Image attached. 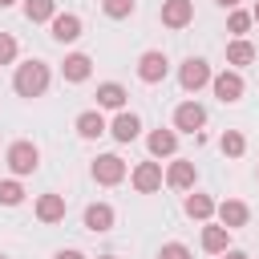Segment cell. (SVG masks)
<instances>
[{"label": "cell", "instance_id": "obj_1", "mask_svg": "<svg viewBox=\"0 0 259 259\" xmlns=\"http://www.w3.org/2000/svg\"><path fill=\"white\" fill-rule=\"evenodd\" d=\"M49 85H53V69H49V61H40V57H28V61H20V65L12 69V93L24 97V101L45 97Z\"/></svg>", "mask_w": 259, "mask_h": 259}, {"label": "cell", "instance_id": "obj_2", "mask_svg": "<svg viewBox=\"0 0 259 259\" xmlns=\"http://www.w3.org/2000/svg\"><path fill=\"white\" fill-rule=\"evenodd\" d=\"M4 162H8L12 178H24V174H36V170H40V150H36V142L20 138V142H12V146H8Z\"/></svg>", "mask_w": 259, "mask_h": 259}, {"label": "cell", "instance_id": "obj_3", "mask_svg": "<svg viewBox=\"0 0 259 259\" xmlns=\"http://www.w3.org/2000/svg\"><path fill=\"white\" fill-rule=\"evenodd\" d=\"M210 93H214L223 105H235V101H243L247 81H243V73H239V69H223V73H214V77H210Z\"/></svg>", "mask_w": 259, "mask_h": 259}, {"label": "cell", "instance_id": "obj_4", "mask_svg": "<svg viewBox=\"0 0 259 259\" xmlns=\"http://www.w3.org/2000/svg\"><path fill=\"white\" fill-rule=\"evenodd\" d=\"M89 174L97 186H117V182H125V158L121 154H97Z\"/></svg>", "mask_w": 259, "mask_h": 259}, {"label": "cell", "instance_id": "obj_5", "mask_svg": "<svg viewBox=\"0 0 259 259\" xmlns=\"http://www.w3.org/2000/svg\"><path fill=\"white\" fill-rule=\"evenodd\" d=\"M130 182H134V190H138V194H158V190H162V182H166L162 162H158V158L138 162V166L130 170Z\"/></svg>", "mask_w": 259, "mask_h": 259}, {"label": "cell", "instance_id": "obj_6", "mask_svg": "<svg viewBox=\"0 0 259 259\" xmlns=\"http://www.w3.org/2000/svg\"><path fill=\"white\" fill-rule=\"evenodd\" d=\"M210 65L202 61V57H186L182 65H178V85L186 89V93H198V89H206L210 85Z\"/></svg>", "mask_w": 259, "mask_h": 259}, {"label": "cell", "instance_id": "obj_7", "mask_svg": "<svg viewBox=\"0 0 259 259\" xmlns=\"http://www.w3.org/2000/svg\"><path fill=\"white\" fill-rule=\"evenodd\" d=\"M166 73H170V57H166L162 49H146V53L138 57V81L158 85V81H166Z\"/></svg>", "mask_w": 259, "mask_h": 259}, {"label": "cell", "instance_id": "obj_8", "mask_svg": "<svg viewBox=\"0 0 259 259\" xmlns=\"http://www.w3.org/2000/svg\"><path fill=\"white\" fill-rule=\"evenodd\" d=\"M81 32H85V24H81L77 12H57V16L49 20V36H53L57 45H73V40H81Z\"/></svg>", "mask_w": 259, "mask_h": 259}, {"label": "cell", "instance_id": "obj_9", "mask_svg": "<svg viewBox=\"0 0 259 259\" xmlns=\"http://www.w3.org/2000/svg\"><path fill=\"white\" fill-rule=\"evenodd\" d=\"M194 182H198V170H194V162L174 154V158H170V166H166V186L186 194V190H194Z\"/></svg>", "mask_w": 259, "mask_h": 259}, {"label": "cell", "instance_id": "obj_10", "mask_svg": "<svg viewBox=\"0 0 259 259\" xmlns=\"http://www.w3.org/2000/svg\"><path fill=\"white\" fill-rule=\"evenodd\" d=\"M202 125H206V109H202L198 101H182V105L174 109V130H178V134H190V138H194Z\"/></svg>", "mask_w": 259, "mask_h": 259}, {"label": "cell", "instance_id": "obj_11", "mask_svg": "<svg viewBox=\"0 0 259 259\" xmlns=\"http://www.w3.org/2000/svg\"><path fill=\"white\" fill-rule=\"evenodd\" d=\"M81 223H85V231H93V235H109L113 223H117V214H113L109 202H89L85 214H81Z\"/></svg>", "mask_w": 259, "mask_h": 259}, {"label": "cell", "instance_id": "obj_12", "mask_svg": "<svg viewBox=\"0 0 259 259\" xmlns=\"http://www.w3.org/2000/svg\"><path fill=\"white\" fill-rule=\"evenodd\" d=\"M182 210H186V219H194V223H210L214 210H219V202H214L210 194H202V190H186Z\"/></svg>", "mask_w": 259, "mask_h": 259}, {"label": "cell", "instance_id": "obj_13", "mask_svg": "<svg viewBox=\"0 0 259 259\" xmlns=\"http://www.w3.org/2000/svg\"><path fill=\"white\" fill-rule=\"evenodd\" d=\"M109 134H113V142L130 146V142L142 134V117H138V113H130V109H117V113H113V121H109Z\"/></svg>", "mask_w": 259, "mask_h": 259}, {"label": "cell", "instance_id": "obj_14", "mask_svg": "<svg viewBox=\"0 0 259 259\" xmlns=\"http://www.w3.org/2000/svg\"><path fill=\"white\" fill-rule=\"evenodd\" d=\"M146 150H150V158H174L178 154V130H150L146 134Z\"/></svg>", "mask_w": 259, "mask_h": 259}, {"label": "cell", "instance_id": "obj_15", "mask_svg": "<svg viewBox=\"0 0 259 259\" xmlns=\"http://www.w3.org/2000/svg\"><path fill=\"white\" fill-rule=\"evenodd\" d=\"M36 219L45 223V227H53V223H65V194H57V190H45L40 198H36Z\"/></svg>", "mask_w": 259, "mask_h": 259}, {"label": "cell", "instance_id": "obj_16", "mask_svg": "<svg viewBox=\"0 0 259 259\" xmlns=\"http://www.w3.org/2000/svg\"><path fill=\"white\" fill-rule=\"evenodd\" d=\"M89 73H93V57H89V53H69V57L61 61V77H65L69 85L89 81Z\"/></svg>", "mask_w": 259, "mask_h": 259}, {"label": "cell", "instance_id": "obj_17", "mask_svg": "<svg viewBox=\"0 0 259 259\" xmlns=\"http://www.w3.org/2000/svg\"><path fill=\"white\" fill-rule=\"evenodd\" d=\"M77 138H85V142H97L101 134H109V121H105V113L101 109H85V113H77Z\"/></svg>", "mask_w": 259, "mask_h": 259}, {"label": "cell", "instance_id": "obj_18", "mask_svg": "<svg viewBox=\"0 0 259 259\" xmlns=\"http://www.w3.org/2000/svg\"><path fill=\"white\" fill-rule=\"evenodd\" d=\"M214 219L223 223V227H247V219H251V206L243 202V198H223L219 202V210H214Z\"/></svg>", "mask_w": 259, "mask_h": 259}, {"label": "cell", "instance_id": "obj_19", "mask_svg": "<svg viewBox=\"0 0 259 259\" xmlns=\"http://www.w3.org/2000/svg\"><path fill=\"white\" fill-rule=\"evenodd\" d=\"M194 20V0H162V24L166 28H186Z\"/></svg>", "mask_w": 259, "mask_h": 259}, {"label": "cell", "instance_id": "obj_20", "mask_svg": "<svg viewBox=\"0 0 259 259\" xmlns=\"http://www.w3.org/2000/svg\"><path fill=\"white\" fill-rule=\"evenodd\" d=\"M198 243H202V251H206V255H223V251L231 247V227H223V223H206Z\"/></svg>", "mask_w": 259, "mask_h": 259}, {"label": "cell", "instance_id": "obj_21", "mask_svg": "<svg viewBox=\"0 0 259 259\" xmlns=\"http://www.w3.org/2000/svg\"><path fill=\"white\" fill-rule=\"evenodd\" d=\"M125 97H130V93H125V85H117V81H101V85H97V109H113V113H117V109H125Z\"/></svg>", "mask_w": 259, "mask_h": 259}, {"label": "cell", "instance_id": "obj_22", "mask_svg": "<svg viewBox=\"0 0 259 259\" xmlns=\"http://www.w3.org/2000/svg\"><path fill=\"white\" fill-rule=\"evenodd\" d=\"M259 53H255V45L247 40V36H231V45H227V65L231 69H243V65H251Z\"/></svg>", "mask_w": 259, "mask_h": 259}, {"label": "cell", "instance_id": "obj_23", "mask_svg": "<svg viewBox=\"0 0 259 259\" xmlns=\"http://www.w3.org/2000/svg\"><path fill=\"white\" fill-rule=\"evenodd\" d=\"M20 4H24V16L32 24H49L57 16V0H20Z\"/></svg>", "mask_w": 259, "mask_h": 259}, {"label": "cell", "instance_id": "obj_24", "mask_svg": "<svg viewBox=\"0 0 259 259\" xmlns=\"http://www.w3.org/2000/svg\"><path fill=\"white\" fill-rule=\"evenodd\" d=\"M219 150H223V158H243V154H247V138H243L239 130H223Z\"/></svg>", "mask_w": 259, "mask_h": 259}, {"label": "cell", "instance_id": "obj_25", "mask_svg": "<svg viewBox=\"0 0 259 259\" xmlns=\"http://www.w3.org/2000/svg\"><path fill=\"white\" fill-rule=\"evenodd\" d=\"M251 24H255V16H251V12L231 8V16H227V32H231V36H247V32H251Z\"/></svg>", "mask_w": 259, "mask_h": 259}, {"label": "cell", "instance_id": "obj_26", "mask_svg": "<svg viewBox=\"0 0 259 259\" xmlns=\"http://www.w3.org/2000/svg\"><path fill=\"white\" fill-rule=\"evenodd\" d=\"M24 202V186L16 178H4L0 182V206H20Z\"/></svg>", "mask_w": 259, "mask_h": 259}, {"label": "cell", "instance_id": "obj_27", "mask_svg": "<svg viewBox=\"0 0 259 259\" xmlns=\"http://www.w3.org/2000/svg\"><path fill=\"white\" fill-rule=\"evenodd\" d=\"M134 8H138V0H101V12L109 20H125V16H134Z\"/></svg>", "mask_w": 259, "mask_h": 259}, {"label": "cell", "instance_id": "obj_28", "mask_svg": "<svg viewBox=\"0 0 259 259\" xmlns=\"http://www.w3.org/2000/svg\"><path fill=\"white\" fill-rule=\"evenodd\" d=\"M16 57H20L16 36H12V32H0V65H16Z\"/></svg>", "mask_w": 259, "mask_h": 259}, {"label": "cell", "instance_id": "obj_29", "mask_svg": "<svg viewBox=\"0 0 259 259\" xmlns=\"http://www.w3.org/2000/svg\"><path fill=\"white\" fill-rule=\"evenodd\" d=\"M158 259H194V255H190V247H186V243H162Z\"/></svg>", "mask_w": 259, "mask_h": 259}, {"label": "cell", "instance_id": "obj_30", "mask_svg": "<svg viewBox=\"0 0 259 259\" xmlns=\"http://www.w3.org/2000/svg\"><path fill=\"white\" fill-rule=\"evenodd\" d=\"M53 259H89V255H81V251H77V247H61V251H57V255H53Z\"/></svg>", "mask_w": 259, "mask_h": 259}, {"label": "cell", "instance_id": "obj_31", "mask_svg": "<svg viewBox=\"0 0 259 259\" xmlns=\"http://www.w3.org/2000/svg\"><path fill=\"white\" fill-rule=\"evenodd\" d=\"M219 259H251V255H247V251H239V247H227Z\"/></svg>", "mask_w": 259, "mask_h": 259}, {"label": "cell", "instance_id": "obj_32", "mask_svg": "<svg viewBox=\"0 0 259 259\" xmlns=\"http://www.w3.org/2000/svg\"><path fill=\"white\" fill-rule=\"evenodd\" d=\"M214 4H219V8H239L243 0H214Z\"/></svg>", "mask_w": 259, "mask_h": 259}, {"label": "cell", "instance_id": "obj_33", "mask_svg": "<svg viewBox=\"0 0 259 259\" xmlns=\"http://www.w3.org/2000/svg\"><path fill=\"white\" fill-rule=\"evenodd\" d=\"M251 16H255V24H259V0H255V8H251Z\"/></svg>", "mask_w": 259, "mask_h": 259}, {"label": "cell", "instance_id": "obj_34", "mask_svg": "<svg viewBox=\"0 0 259 259\" xmlns=\"http://www.w3.org/2000/svg\"><path fill=\"white\" fill-rule=\"evenodd\" d=\"M12 4H20V0H0V8H12Z\"/></svg>", "mask_w": 259, "mask_h": 259}, {"label": "cell", "instance_id": "obj_35", "mask_svg": "<svg viewBox=\"0 0 259 259\" xmlns=\"http://www.w3.org/2000/svg\"><path fill=\"white\" fill-rule=\"evenodd\" d=\"M97 259H117V255H97Z\"/></svg>", "mask_w": 259, "mask_h": 259}, {"label": "cell", "instance_id": "obj_36", "mask_svg": "<svg viewBox=\"0 0 259 259\" xmlns=\"http://www.w3.org/2000/svg\"><path fill=\"white\" fill-rule=\"evenodd\" d=\"M0 259H8V255H0Z\"/></svg>", "mask_w": 259, "mask_h": 259}]
</instances>
